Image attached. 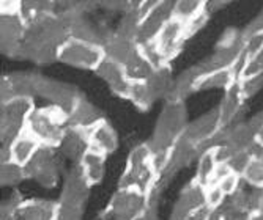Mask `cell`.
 <instances>
[{
    "instance_id": "11",
    "label": "cell",
    "mask_w": 263,
    "mask_h": 220,
    "mask_svg": "<svg viewBox=\"0 0 263 220\" xmlns=\"http://www.w3.org/2000/svg\"><path fill=\"white\" fill-rule=\"evenodd\" d=\"M205 186L193 179L180 193V197L174 206L171 220H187L203 211H206Z\"/></svg>"
},
{
    "instance_id": "13",
    "label": "cell",
    "mask_w": 263,
    "mask_h": 220,
    "mask_svg": "<svg viewBox=\"0 0 263 220\" xmlns=\"http://www.w3.org/2000/svg\"><path fill=\"white\" fill-rule=\"evenodd\" d=\"M2 103L16 99V97L38 96V74L36 72H11L2 77L0 85Z\"/></svg>"
},
{
    "instance_id": "24",
    "label": "cell",
    "mask_w": 263,
    "mask_h": 220,
    "mask_svg": "<svg viewBox=\"0 0 263 220\" xmlns=\"http://www.w3.org/2000/svg\"><path fill=\"white\" fill-rule=\"evenodd\" d=\"M90 148L88 145V135L87 131L76 129V128H68L65 132V137L59 146L60 154L63 157H68L71 161H81L84 153Z\"/></svg>"
},
{
    "instance_id": "33",
    "label": "cell",
    "mask_w": 263,
    "mask_h": 220,
    "mask_svg": "<svg viewBox=\"0 0 263 220\" xmlns=\"http://www.w3.org/2000/svg\"><path fill=\"white\" fill-rule=\"evenodd\" d=\"M206 8L208 4L202 0H178L174 5V17L181 22H189L202 14Z\"/></svg>"
},
{
    "instance_id": "39",
    "label": "cell",
    "mask_w": 263,
    "mask_h": 220,
    "mask_svg": "<svg viewBox=\"0 0 263 220\" xmlns=\"http://www.w3.org/2000/svg\"><path fill=\"white\" fill-rule=\"evenodd\" d=\"M205 198H206L208 209H216L227 200L226 193L221 190V187L216 183H211L205 187Z\"/></svg>"
},
{
    "instance_id": "7",
    "label": "cell",
    "mask_w": 263,
    "mask_h": 220,
    "mask_svg": "<svg viewBox=\"0 0 263 220\" xmlns=\"http://www.w3.org/2000/svg\"><path fill=\"white\" fill-rule=\"evenodd\" d=\"M222 129L224 126L221 121L219 109L214 107L213 110L196 118L194 121H189L184 137L189 138L194 145H197L202 153L203 150L210 148V146H214L216 138L222 132Z\"/></svg>"
},
{
    "instance_id": "37",
    "label": "cell",
    "mask_w": 263,
    "mask_h": 220,
    "mask_svg": "<svg viewBox=\"0 0 263 220\" xmlns=\"http://www.w3.org/2000/svg\"><path fill=\"white\" fill-rule=\"evenodd\" d=\"M241 179L254 189H263V159H252Z\"/></svg>"
},
{
    "instance_id": "42",
    "label": "cell",
    "mask_w": 263,
    "mask_h": 220,
    "mask_svg": "<svg viewBox=\"0 0 263 220\" xmlns=\"http://www.w3.org/2000/svg\"><path fill=\"white\" fill-rule=\"evenodd\" d=\"M238 85H240V90L243 93V96L251 97L255 93H258L263 88V76H257V77H249V79H240L238 81Z\"/></svg>"
},
{
    "instance_id": "34",
    "label": "cell",
    "mask_w": 263,
    "mask_h": 220,
    "mask_svg": "<svg viewBox=\"0 0 263 220\" xmlns=\"http://www.w3.org/2000/svg\"><path fill=\"white\" fill-rule=\"evenodd\" d=\"M26 178V167L14 164L11 161H2V167H0V181H2V186H16Z\"/></svg>"
},
{
    "instance_id": "30",
    "label": "cell",
    "mask_w": 263,
    "mask_h": 220,
    "mask_svg": "<svg viewBox=\"0 0 263 220\" xmlns=\"http://www.w3.org/2000/svg\"><path fill=\"white\" fill-rule=\"evenodd\" d=\"M219 167V162L216 159V153H214V146L203 150L199 156V164H197V175L196 181H199L202 186H208L214 181V175Z\"/></svg>"
},
{
    "instance_id": "31",
    "label": "cell",
    "mask_w": 263,
    "mask_h": 220,
    "mask_svg": "<svg viewBox=\"0 0 263 220\" xmlns=\"http://www.w3.org/2000/svg\"><path fill=\"white\" fill-rule=\"evenodd\" d=\"M174 81L175 79H172L169 66L156 69L153 72V76L147 81V87L150 90L153 101H158V99H161V97H165L167 99V96H169V93L172 90Z\"/></svg>"
},
{
    "instance_id": "43",
    "label": "cell",
    "mask_w": 263,
    "mask_h": 220,
    "mask_svg": "<svg viewBox=\"0 0 263 220\" xmlns=\"http://www.w3.org/2000/svg\"><path fill=\"white\" fill-rule=\"evenodd\" d=\"M208 17H210V11H208V8L202 13V14H199L196 19H193V21H189V22H184V26H186V35H187V38H191V36H194L205 24L208 22Z\"/></svg>"
},
{
    "instance_id": "28",
    "label": "cell",
    "mask_w": 263,
    "mask_h": 220,
    "mask_svg": "<svg viewBox=\"0 0 263 220\" xmlns=\"http://www.w3.org/2000/svg\"><path fill=\"white\" fill-rule=\"evenodd\" d=\"M236 82H238V71L235 68L208 71L202 77L197 91H202V90H224V91H227Z\"/></svg>"
},
{
    "instance_id": "4",
    "label": "cell",
    "mask_w": 263,
    "mask_h": 220,
    "mask_svg": "<svg viewBox=\"0 0 263 220\" xmlns=\"http://www.w3.org/2000/svg\"><path fill=\"white\" fill-rule=\"evenodd\" d=\"M35 103L32 97H16V99L2 103L0 112V137L2 146L7 150L11 142L26 131L29 118L35 110Z\"/></svg>"
},
{
    "instance_id": "2",
    "label": "cell",
    "mask_w": 263,
    "mask_h": 220,
    "mask_svg": "<svg viewBox=\"0 0 263 220\" xmlns=\"http://www.w3.org/2000/svg\"><path fill=\"white\" fill-rule=\"evenodd\" d=\"M187 125L189 121L184 103L167 101L156 121L153 137L148 142L153 153H169L174 148V145L184 135Z\"/></svg>"
},
{
    "instance_id": "19",
    "label": "cell",
    "mask_w": 263,
    "mask_h": 220,
    "mask_svg": "<svg viewBox=\"0 0 263 220\" xmlns=\"http://www.w3.org/2000/svg\"><path fill=\"white\" fill-rule=\"evenodd\" d=\"M221 138L236 153L248 151L257 140V131L251 126L249 121H246V123L238 121L233 126L222 129Z\"/></svg>"
},
{
    "instance_id": "23",
    "label": "cell",
    "mask_w": 263,
    "mask_h": 220,
    "mask_svg": "<svg viewBox=\"0 0 263 220\" xmlns=\"http://www.w3.org/2000/svg\"><path fill=\"white\" fill-rule=\"evenodd\" d=\"M106 156L101 151H97L93 148H88L84 156L79 161V168L84 175V178L87 179V183L93 187L101 184V181L104 179L106 175Z\"/></svg>"
},
{
    "instance_id": "17",
    "label": "cell",
    "mask_w": 263,
    "mask_h": 220,
    "mask_svg": "<svg viewBox=\"0 0 263 220\" xmlns=\"http://www.w3.org/2000/svg\"><path fill=\"white\" fill-rule=\"evenodd\" d=\"M90 189H91V186L87 183V179L84 178L81 168L78 165L74 168H71L65 176L62 193H60V202L84 208V205L88 198Z\"/></svg>"
},
{
    "instance_id": "15",
    "label": "cell",
    "mask_w": 263,
    "mask_h": 220,
    "mask_svg": "<svg viewBox=\"0 0 263 220\" xmlns=\"http://www.w3.org/2000/svg\"><path fill=\"white\" fill-rule=\"evenodd\" d=\"M95 72H97V76L100 79H103L107 84V87L112 90L114 94L120 96V97H126L128 99V94H129L133 82L129 81L123 65L117 63V62L106 57L100 63V66L95 69Z\"/></svg>"
},
{
    "instance_id": "40",
    "label": "cell",
    "mask_w": 263,
    "mask_h": 220,
    "mask_svg": "<svg viewBox=\"0 0 263 220\" xmlns=\"http://www.w3.org/2000/svg\"><path fill=\"white\" fill-rule=\"evenodd\" d=\"M82 208L76 205H68L63 202H57V214L55 220H82Z\"/></svg>"
},
{
    "instance_id": "20",
    "label": "cell",
    "mask_w": 263,
    "mask_h": 220,
    "mask_svg": "<svg viewBox=\"0 0 263 220\" xmlns=\"http://www.w3.org/2000/svg\"><path fill=\"white\" fill-rule=\"evenodd\" d=\"M245 101L246 97L243 96L241 90H240V85H238V82L235 85H232L224 97L221 104L218 106L219 109V113H221V121H222V126L224 129L226 128H230L233 126L235 123H238V118H240L241 112H243V106H245Z\"/></svg>"
},
{
    "instance_id": "14",
    "label": "cell",
    "mask_w": 263,
    "mask_h": 220,
    "mask_svg": "<svg viewBox=\"0 0 263 220\" xmlns=\"http://www.w3.org/2000/svg\"><path fill=\"white\" fill-rule=\"evenodd\" d=\"M0 33H2V51L10 57H19L27 33V24L24 22L21 14H4Z\"/></svg>"
},
{
    "instance_id": "1",
    "label": "cell",
    "mask_w": 263,
    "mask_h": 220,
    "mask_svg": "<svg viewBox=\"0 0 263 220\" xmlns=\"http://www.w3.org/2000/svg\"><path fill=\"white\" fill-rule=\"evenodd\" d=\"M159 178L161 172L155 162V153L147 142L137 145L129 153L125 172L120 179V189H136L147 193L152 198V193L155 192Z\"/></svg>"
},
{
    "instance_id": "32",
    "label": "cell",
    "mask_w": 263,
    "mask_h": 220,
    "mask_svg": "<svg viewBox=\"0 0 263 220\" xmlns=\"http://www.w3.org/2000/svg\"><path fill=\"white\" fill-rule=\"evenodd\" d=\"M251 211L238 206L230 198H227L219 208L208 209L205 220H248L251 217Z\"/></svg>"
},
{
    "instance_id": "47",
    "label": "cell",
    "mask_w": 263,
    "mask_h": 220,
    "mask_svg": "<svg viewBox=\"0 0 263 220\" xmlns=\"http://www.w3.org/2000/svg\"><path fill=\"white\" fill-rule=\"evenodd\" d=\"M248 220H263V214H260V212H252L251 217H249Z\"/></svg>"
},
{
    "instance_id": "12",
    "label": "cell",
    "mask_w": 263,
    "mask_h": 220,
    "mask_svg": "<svg viewBox=\"0 0 263 220\" xmlns=\"http://www.w3.org/2000/svg\"><path fill=\"white\" fill-rule=\"evenodd\" d=\"M187 35H186V26L184 22L172 17L167 26L162 29V32L159 33L158 39L155 41L158 52L161 54L162 60L169 65L183 49V44L187 41Z\"/></svg>"
},
{
    "instance_id": "41",
    "label": "cell",
    "mask_w": 263,
    "mask_h": 220,
    "mask_svg": "<svg viewBox=\"0 0 263 220\" xmlns=\"http://www.w3.org/2000/svg\"><path fill=\"white\" fill-rule=\"evenodd\" d=\"M251 161H252V156L249 151H240V153L232 156V159L227 162V165L233 173L243 176V173L246 172V168L249 167Z\"/></svg>"
},
{
    "instance_id": "21",
    "label": "cell",
    "mask_w": 263,
    "mask_h": 220,
    "mask_svg": "<svg viewBox=\"0 0 263 220\" xmlns=\"http://www.w3.org/2000/svg\"><path fill=\"white\" fill-rule=\"evenodd\" d=\"M87 135H88L90 148L97 151L110 154L118 148V135L106 118L101 119L98 125H95L91 129H88Z\"/></svg>"
},
{
    "instance_id": "16",
    "label": "cell",
    "mask_w": 263,
    "mask_h": 220,
    "mask_svg": "<svg viewBox=\"0 0 263 220\" xmlns=\"http://www.w3.org/2000/svg\"><path fill=\"white\" fill-rule=\"evenodd\" d=\"M41 148H43V145L26 128V131L21 132L11 142L8 148L2 151V161H11L14 164L26 167Z\"/></svg>"
},
{
    "instance_id": "26",
    "label": "cell",
    "mask_w": 263,
    "mask_h": 220,
    "mask_svg": "<svg viewBox=\"0 0 263 220\" xmlns=\"http://www.w3.org/2000/svg\"><path fill=\"white\" fill-rule=\"evenodd\" d=\"M137 51H139V44L136 41L122 38V36H118L115 33L104 44L106 57L114 60V62H117V63L123 65V66L134 57V54Z\"/></svg>"
},
{
    "instance_id": "10",
    "label": "cell",
    "mask_w": 263,
    "mask_h": 220,
    "mask_svg": "<svg viewBox=\"0 0 263 220\" xmlns=\"http://www.w3.org/2000/svg\"><path fill=\"white\" fill-rule=\"evenodd\" d=\"M174 5L175 2H165V0L164 2H156L155 7L142 17L139 35L136 39L139 46L150 44L158 39L159 33L167 26V22L174 17Z\"/></svg>"
},
{
    "instance_id": "48",
    "label": "cell",
    "mask_w": 263,
    "mask_h": 220,
    "mask_svg": "<svg viewBox=\"0 0 263 220\" xmlns=\"http://www.w3.org/2000/svg\"><path fill=\"white\" fill-rule=\"evenodd\" d=\"M257 140H258L260 143H263V128L257 132Z\"/></svg>"
},
{
    "instance_id": "44",
    "label": "cell",
    "mask_w": 263,
    "mask_h": 220,
    "mask_svg": "<svg viewBox=\"0 0 263 220\" xmlns=\"http://www.w3.org/2000/svg\"><path fill=\"white\" fill-rule=\"evenodd\" d=\"M243 32V38H251V36H255V35H263V10L248 24L245 27Z\"/></svg>"
},
{
    "instance_id": "29",
    "label": "cell",
    "mask_w": 263,
    "mask_h": 220,
    "mask_svg": "<svg viewBox=\"0 0 263 220\" xmlns=\"http://www.w3.org/2000/svg\"><path fill=\"white\" fill-rule=\"evenodd\" d=\"M125 71L131 82H147L156 69L139 47V51L134 54V57L125 65Z\"/></svg>"
},
{
    "instance_id": "22",
    "label": "cell",
    "mask_w": 263,
    "mask_h": 220,
    "mask_svg": "<svg viewBox=\"0 0 263 220\" xmlns=\"http://www.w3.org/2000/svg\"><path fill=\"white\" fill-rule=\"evenodd\" d=\"M101 119H104V116L100 112V109H97L82 96L78 101V104L74 106V109L68 115V128L88 131L95 125H98Z\"/></svg>"
},
{
    "instance_id": "38",
    "label": "cell",
    "mask_w": 263,
    "mask_h": 220,
    "mask_svg": "<svg viewBox=\"0 0 263 220\" xmlns=\"http://www.w3.org/2000/svg\"><path fill=\"white\" fill-rule=\"evenodd\" d=\"M24 202L26 200L21 197V193L14 192L11 197L8 200H5L2 205V220H16L19 209H21Z\"/></svg>"
},
{
    "instance_id": "36",
    "label": "cell",
    "mask_w": 263,
    "mask_h": 220,
    "mask_svg": "<svg viewBox=\"0 0 263 220\" xmlns=\"http://www.w3.org/2000/svg\"><path fill=\"white\" fill-rule=\"evenodd\" d=\"M257 76H263V47L257 54L251 57H245L240 68V74H238V81L257 77Z\"/></svg>"
},
{
    "instance_id": "25",
    "label": "cell",
    "mask_w": 263,
    "mask_h": 220,
    "mask_svg": "<svg viewBox=\"0 0 263 220\" xmlns=\"http://www.w3.org/2000/svg\"><path fill=\"white\" fill-rule=\"evenodd\" d=\"M197 156H200V150L199 146L194 145L189 138H186L184 135L174 145V148L171 150V156H169V165H167L164 173H175L177 170L187 167L193 159H196Z\"/></svg>"
},
{
    "instance_id": "45",
    "label": "cell",
    "mask_w": 263,
    "mask_h": 220,
    "mask_svg": "<svg viewBox=\"0 0 263 220\" xmlns=\"http://www.w3.org/2000/svg\"><path fill=\"white\" fill-rule=\"evenodd\" d=\"M249 123H251V126L258 132V131L263 128V110L258 112L254 118H251V119H249Z\"/></svg>"
},
{
    "instance_id": "8",
    "label": "cell",
    "mask_w": 263,
    "mask_h": 220,
    "mask_svg": "<svg viewBox=\"0 0 263 220\" xmlns=\"http://www.w3.org/2000/svg\"><path fill=\"white\" fill-rule=\"evenodd\" d=\"M27 178L35 179L43 187H54L59 181L60 161L55 153V148H43L35 154V157L26 165Z\"/></svg>"
},
{
    "instance_id": "35",
    "label": "cell",
    "mask_w": 263,
    "mask_h": 220,
    "mask_svg": "<svg viewBox=\"0 0 263 220\" xmlns=\"http://www.w3.org/2000/svg\"><path fill=\"white\" fill-rule=\"evenodd\" d=\"M128 99L139 109V110H148L153 106V97L147 87V82H133Z\"/></svg>"
},
{
    "instance_id": "46",
    "label": "cell",
    "mask_w": 263,
    "mask_h": 220,
    "mask_svg": "<svg viewBox=\"0 0 263 220\" xmlns=\"http://www.w3.org/2000/svg\"><path fill=\"white\" fill-rule=\"evenodd\" d=\"M208 211V209H206ZM206 211H203V212H200V214H197V215H194V217H191V218H187V220H205L206 218Z\"/></svg>"
},
{
    "instance_id": "9",
    "label": "cell",
    "mask_w": 263,
    "mask_h": 220,
    "mask_svg": "<svg viewBox=\"0 0 263 220\" xmlns=\"http://www.w3.org/2000/svg\"><path fill=\"white\" fill-rule=\"evenodd\" d=\"M38 96L49 101L51 106L62 109L66 115L71 113V110L82 97V94L73 85L47 79L41 74H38Z\"/></svg>"
},
{
    "instance_id": "6",
    "label": "cell",
    "mask_w": 263,
    "mask_h": 220,
    "mask_svg": "<svg viewBox=\"0 0 263 220\" xmlns=\"http://www.w3.org/2000/svg\"><path fill=\"white\" fill-rule=\"evenodd\" d=\"M104 58L106 52L103 46L79 41L74 38H68L59 47V62L74 68L95 71Z\"/></svg>"
},
{
    "instance_id": "27",
    "label": "cell",
    "mask_w": 263,
    "mask_h": 220,
    "mask_svg": "<svg viewBox=\"0 0 263 220\" xmlns=\"http://www.w3.org/2000/svg\"><path fill=\"white\" fill-rule=\"evenodd\" d=\"M57 203L49 200H26L16 220H55Z\"/></svg>"
},
{
    "instance_id": "5",
    "label": "cell",
    "mask_w": 263,
    "mask_h": 220,
    "mask_svg": "<svg viewBox=\"0 0 263 220\" xmlns=\"http://www.w3.org/2000/svg\"><path fill=\"white\" fill-rule=\"evenodd\" d=\"M150 200L152 198L143 192L118 187L103 212V217L110 220H136L150 211Z\"/></svg>"
},
{
    "instance_id": "3",
    "label": "cell",
    "mask_w": 263,
    "mask_h": 220,
    "mask_svg": "<svg viewBox=\"0 0 263 220\" xmlns=\"http://www.w3.org/2000/svg\"><path fill=\"white\" fill-rule=\"evenodd\" d=\"M68 129V115L55 107H36L29 118L27 131L47 148H59Z\"/></svg>"
},
{
    "instance_id": "18",
    "label": "cell",
    "mask_w": 263,
    "mask_h": 220,
    "mask_svg": "<svg viewBox=\"0 0 263 220\" xmlns=\"http://www.w3.org/2000/svg\"><path fill=\"white\" fill-rule=\"evenodd\" d=\"M205 74H206V69L203 66V63H199L193 68L186 69L184 72H181V74L174 81L172 90H171L169 96H167V101H183L184 103V99L191 93L197 91L199 84Z\"/></svg>"
}]
</instances>
